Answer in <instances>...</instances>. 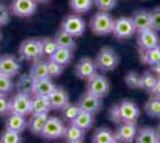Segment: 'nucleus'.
Masks as SVG:
<instances>
[{"instance_id":"26","label":"nucleus","mask_w":160,"mask_h":143,"mask_svg":"<svg viewBox=\"0 0 160 143\" xmlns=\"http://www.w3.org/2000/svg\"><path fill=\"white\" fill-rule=\"evenodd\" d=\"M71 123H73L74 125L79 126L80 129L85 130H90L92 128L94 123V115L90 113V112H86V111H80L78 113V116L74 118Z\"/></svg>"},{"instance_id":"4","label":"nucleus","mask_w":160,"mask_h":143,"mask_svg":"<svg viewBox=\"0 0 160 143\" xmlns=\"http://www.w3.org/2000/svg\"><path fill=\"white\" fill-rule=\"evenodd\" d=\"M20 59L25 61H37L43 57V49H42V41L37 38H29L20 43L19 45Z\"/></svg>"},{"instance_id":"45","label":"nucleus","mask_w":160,"mask_h":143,"mask_svg":"<svg viewBox=\"0 0 160 143\" xmlns=\"http://www.w3.org/2000/svg\"><path fill=\"white\" fill-rule=\"evenodd\" d=\"M152 72H153L158 78H160V61L158 62V63H155L154 66H152Z\"/></svg>"},{"instance_id":"9","label":"nucleus","mask_w":160,"mask_h":143,"mask_svg":"<svg viewBox=\"0 0 160 143\" xmlns=\"http://www.w3.org/2000/svg\"><path fill=\"white\" fill-rule=\"evenodd\" d=\"M135 27H134L132 19L127 17H121L118 19L113 21L112 34L118 40H128L133 37L135 34Z\"/></svg>"},{"instance_id":"48","label":"nucleus","mask_w":160,"mask_h":143,"mask_svg":"<svg viewBox=\"0 0 160 143\" xmlns=\"http://www.w3.org/2000/svg\"><path fill=\"white\" fill-rule=\"evenodd\" d=\"M158 132H159V136H160V125H159V130H158Z\"/></svg>"},{"instance_id":"36","label":"nucleus","mask_w":160,"mask_h":143,"mask_svg":"<svg viewBox=\"0 0 160 143\" xmlns=\"http://www.w3.org/2000/svg\"><path fill=\"white\" fill-rule=\"evenodd\" d=\"M42 41V49H43V56H47L48 59L55 53V50L58 49V44L55 40L53 38H43Z\"/></svg>"},{"instance_id":"16","label":"nucleus","mask_w":160,"mask_h":143,"mask_svg":"<svg viewBox=\"0 0 160 143\" xmlns=\"http://www.w3.org/2000/svg\"><path fill=\"white\" fill-rule=\"evenodd\" d=\"M52 110H63L69 104V97L65 88L55 87L53 92L48 95Z\"/></svg>"},{"instance_id":"32","label":"nucleus","mask_w":160,"mask_h":143,"mask_svg":"<svg viewBox=\"0 0 160 143\" xmlns=\"http://www.w3.org/2000/svg\"><path fill=\"white\" fill-rule=\"evenodd\" d=\"M145 111L152 118H160V97L153 95L145 105Z\"/></svg>"},{"instance_id":"14","label":"nucleus","mask_w":160,"mask_h":143,"mask_svg":"<svg viewBox=\"0 0 160 143\" xmlns=\"http://www.w3.org/2000/svg\"><path fill=\"white\" fill-rule=\"evenodd\" d=\"M102 98L99 97H96V95L91 94V93H85L78 102V106L80 107L81 111H86V112H90L92 115H96L102 109Z\"/></svg>"},{"instance_id":"19","label":"nucleus","mask_w":160,"mask_h":143,"mask_svg":"<svg viewBox=\"0 0 160 143\" xmlns=\"http://www.w3.org/2000/svg\"><path fill=\"white\" fill-rule=\"evenodd\" d=\"M134 141L138 143H158L160 142L159 132L151 126H145L138 130Z\"/></svg>"},{"instance_id":"25","label":"nucleus","mask_w":160,"mask_h":143,"mask_svg":"<svg viewBox=\"0 0 160 143\" xmlns=\"http://www.w3.org/2000/svg\"><path fill=\"white\" fill-rule=\"evenodd\" d=\"M29 75L32 78L33 80L37 79H43V78H50L49 73H48L47 61H43L42 59L37 60V61L32 62V66L30 68Z\"/></svg>"},{"instance_id":"46","label":"nucleus","mask_w":160,"mask_h":143,"mask_svg":"<svg viewBox=\"0 0 160 143\" xmlns=\"http://www.w3.org/2000/svg\"><path fill=\"white\" fill-rule=\"evenodd\" d=\"M35 1L38 4V2H47V1H49V0H35Z\"/></svg>"},{"instance_id":"31","label":"nucleus","mask_w":160,"mask_h":143,"mask_svg":"<svg viewBox=\"0 0 160 143\" xmlns=\"http://www.w3.org/2000/svg\"><path fill=\"white\" fill-rule=\"evenodd\" d=\"M17 91L20 93H25V94H32L33 89V79L29 74L22 75L18 81H17Z\"/></svg>"},{"instance_id":"27","label":"nucleus","mask_w":160,"mask_h":143,"mask_svg":"<svg viewBox=\"0 0 160 143\" xmlns=\"http://www.w3.org/2000/svg\"><path fill=\"white\" fill-rule=\"evenodd\" d=\"M54 40L58 44V48H66V49H71V50L75 49V40H74V37L71 36L69 34H67L66 31H63L62 29H60L55 34Z\"/></svg>"},{"instance_id":"47","label":"nucleus","mask_w":160,"mask_h":143,"mask_svg":"<svg viewBox=\"0 0 160 143\" xmlns=\"http://www.w3.org/2000/svg\"><path fill=\"white\" fill-rule=\"evenodd\" d=\"M1 38H2V35H1V31H0V41H1Z\"/></svg>"},{"instance_id":"24","label":"nucleus","mask_w":160,"mask_h":143,"mask_svg":"<svg viewBox=\"0 0 160 143\" xmlns=\"http://www.w3.org/2000/svg\"><path fill=\"white\" fill-rule=\"evenodd\" d=\"M93 143H116L117 140L115 137V132H112L108 128H98L92 135Z\"/></svg>"},{"instance_id":"8","label":"nucleus","mask_w":160,"mask_h":143,"mask_svg":"<svg viewBox=\"0 0 160 143\" xmlns=\"http://www.w3.org/2000/svg\"><path fill=\"white\" fill-rule=\"evenodd\" d=\"M61 29L75 38V37L82 36V34L85 32L86 23L77 13L71 14V16L66 17L63 21L61 23Z\"/></svg>"},{"instance_id":"7","label":"nucleus","mask_w":160,"mask_h":143,"mask_svg":"<svg viewBox=\"0 0 160 143\" xmlns=\"http://www.w3.org/2000/svg\"><path fill=\"white\" fill-rule=\"evenodd\" d=\"M63 132H65L63 122L58 117H48L40 136L46 140H58L63 137Z\"/></svg>"},{"instance_id":"1","label":"nucleus","mask_w":160,"mask_h":143,"mask_svg":"<svg viewBox=\"0 0 160 143\" xmlns=\"http://www.w3.org/2000/svg\"><path fill=\"white\" fill-rule=\"evenodd\" d=\"M140 117L139 106L129 99H124L116 104L110 110V119L113 123H132L136 122Z\"/></svg>"},{"instance_id":"6","label":"nucleus","mask_w":160,"mask_h":143,"mask_svg":"<svg viewBox=\"0 0 160 143\" xmlns=\"http://www.w3.org/2000/svg\"><path fill=\"white\" fill-rule=\"evenodd\" d=\"M31 104L32 98L30 97V94L18 92L10 99V112L25 117L31 116Z\"/></svg>"},{"instance_id":"23","label":"nucleus","mask_w":160,"mask_h":143,"mask_svg":"<svg viewBox=\"0 0 160 143\" xmlns=\"http://www.w3.org/2000/svg\"><path fill=\"white\" fill-rule=\"evenodd\" d=\"M48 113H41V115H31L29 122H28V126L30 131L33 135H41V131L44 128V124L48 119Z\"/></svg>"},{"instance_id":"29","label":"nucleus","mask_w":160,"mask_h":143,"mask_svg":"<svg viewBox=\"0 0 160 143\" xmlns=\"http://www.w3.org/2000/svg\"><path fill=\"white\" fill-rule=\"evenodd\" d=\"M141 51H142V55H141L142 62L149 64L151 67L160 61V44L151 49H147V50H141Z\"/></svg>"},{"instance_id":"5","label":"nucleus","mask_w":160,"mask_h":143,"mask_svg":"<svg viewBox=\"0 0 160 143\" xmlns=\"http://www.w3.org/2000/svg\"><path fill=\"white\" fill-rule=\"evenodd\" d=\"M86 92L91 94L104 98L110 92V82L104 75L94 74L92 78H90L86 82Z\"/></svg>"},{"instance_id":"41","label":"nucleus","mask_w":160,"mask_h":143,"mask_svg":"<svg viewBox=\"0 0 160 143\" xmlns=\"http://www.w3.org/2000/svg\"><path fill=\"white\" fill-rule=\"evenodd\" d=\"M151 13V27L155 31H160V7L154 8Z\"/></svg>"},{"instance_id":"33","label":"nucleus","mask_w":160,"mask_h":143,"mask_svg":"<svg viewBox=\"0 0 160 143\" xmlns=\"http://www.w3.org/2000/svg\"><path fill=\"white\" fill-rule=\"evenodd\" d=\"M157 80H158V76L154 74L152 70L145 72L140 78V89H145L147 92H151L153 89Z\"/></svg>"},{"instance_id":"17","label":"nucleus","mask_w":160,"mask_h":143,"mask_svg":"<svg viewBox=\"0 0 160 143\" xmlns=\"http://www.w3.org/2000/svg\"><path fill=\"white\" fill-rule=\"evenodd\" d=\"M130 19H132V23H133L136 32H141L143 30L151 29V13L146 10L135 11L132 14Z\"/></svg>"},{"instance_id":"11","label":"nucleus","mask_w":160,"mask_h":143,"mask_svg":"<svg viewBox=\"0 0 160 143\" xmlns=\"http://www.w3.org/2000/svg\"><path fill=\"white\" fill-rule=\"evenodd\" d=\"M37 2L35 0H13L11 4V12L17 17H30L36 12Z\"/></svg>"},{"instance_id":"12","label":"nucleus","mask_w":160,"mask_h":143,"mask_svg":"<svg viewBox=\"0 0 160 143\" xmlns=\"http://www.w3.org/2000/svg\"><path fill=\"white\" fill-rule=\"evenodd\" d=\"M94 74H97V67L94 60L90 57H81L75 64V75L81 80H88Z\"/></svg>"},{"instance_id":"20","label":"nucleus","mask_w":160,"mask_h":143,"mask_svg":"<svg viewBox=\"0 0 160 143\" xmlns=\"http://www.w3.org/2000/svg\"><path fill=\"white\" fill-rule=\"evenodd\" d=\"M55 85L53 81L50 80V78H43V79H37L33 80V95H43V97H48L55 89Z\"/></svg>"},{"instance_id":"2","label":"nucleus","mask_w":160,"mask_h":143,"mask_svg":"<svg viewBox=\"0 0 160 143\" xmlns=\"http://www.w3.org/2000/svg\"><path fill=\"white\" fill-rule=\"evenodd\" d=\"M94 63L97 69L102 72H110L113 70L120 63V56L110 47L102 48L94 59Z\"/></svg>"},{"instance_id":"42","label":"nucleus","mask_w":160,"mask_h":143,"mask_svg":"<svg viewBox=\"0 0 160 143\" xmlns=\"http://www.w3.org/2000/svg\"><path fill=\"white\" fill-rule=\"evenodd\" d=\"M10 113V100L7 95L0 94V117L6 116Z\"/></svg>"},{"instance_id":"13","label":"nucleus","mask_w":160,"mask_h":143,"mask_svg":"<svg viewBox=\"0 0 160 143\" xmlns=\"http://www.w3.org/2000/svg\"><path fill=\"white\" fill-rule=\"evenodd\" d=\"M138 44L141 50H147L160 44V37L158 31L151 29L143 30L141 32H138Z\"/></svg>"},{"instance_id":"37","label":"nucleus","mask_w":160,"mask_h":143,"mask_svg":"<svg viewBox=\"0 0 160 143\" xmlns=\"http://www.w3.org/2000/svg\"><path fill=\"white\" fill-rule=\"evenodd\" d=\"M47 67H48V73H49V76L50 78H58L62 74L63 72V66L58 63L56 61H54L52 59H48L47 60Z\"/></svg>"},{"instance_id":"44","label":"nucleus","mask_w":160,"mask_h":143,"mask_svg":"<svg viewBox=\"0 0 160 143\" xmlns=\"http://www.w3.org/2000/svg\"><path fill=\"white\" fill-rule=\"evenodd\" d=\"M152 95H155V97H160V78H158V80L154 85L153 89L149 92Z\"/></svg>"},{"instance_id":"28","label":"nucleus","mask_w":160,"mask_h":143,"mask_svg":"<svg viewBox=\"0 0 160 143\" xmlns=\"http://www.w3.org/2000/svg\"><path fill=\"white\" fill-rule=\"evenodd\" d=\"M73 50L71 49H66V48H58L49 59H52L54 61H56L58 63L62 64L63 67L68 66L71 62H72V59H73Z\"/></svg>"},{"instance_id":"22","label":"nucleus","mask_w":160,"mask_h":143,"mask_svg":"<svg viewBox=\"0 0 160 143\" xmlns=\"http://www.w3.org/2000/svg\"><path fill=\"white\" fill-rule=\"evenodd\" d=\"M52 110L50 102L48 97L43 95H33L32 104H31V115H41V113H49Z\"/></svg>"},{"instance_id":"35","label":"nucleus","mask_w":160,"mask_h":143,"mask_svg":"<svg viewBox=\"0 0 160 143\" xmlns=\"http://www.w3.org/2000/svg\"><path fill=\"white\" fill-rule=\"evenodd\" d=\"M14 88V83L10 76L0 74V94L8 95L12 93Z\"/></svg>"},{"instance_id":"10","label":"nucleus","mask_w":160,"mask_h":143,"mask_svg":"<svg viewBox=\"0 0 160 143\" xmlns=\"http://www.w3.org/2000/svg\"><path fill=\"white\" fill-rule=\"evenodd\" d=\"M138 125L136 122L132 123H121L118 128L115 131V137L117 140V142L122 143H130L134 142L135 136L138 134Z\"/></svg>"},{"instance_id":"3","label":"nucleus","mask_w":160,"mask_h":143,"mask_svg":"<svg viewBox=\"0 0 160 143\" xmlns=\"http://www.w3.org/2000/svg\"><path fill=\"white\" fill-rule=\"evenodd\" d=\"M90 27L92 32L98 36H107L112 34L113 18L107 11H99L92 17L90 21Z\"/></svg>"},{"instance_id":"15","label":"nucleus","mask_w":160,"mask_h":143,"mask_svg":"<svg viewBox=\"0 0 160 143\" xmlns=\"http://www.w3.org/2000/svg\"><path fill=\"white\" fill-rule=\"evenodd\" d=\"M19 70V61L13 55H4L0 57V74L12 78V76H16L18 74Z\"/></svg>"},{"instance_id":"43","label":"nucleus","mask_w":160,"mask_h":143,"mask_svg":"<svg viewBox=\"0 0 160 143\" xmlns=\"http://www.w3.org/2000/svg\"><path fill=\"white\" fill-rule=\"evenodd\" d=\"M8 21H10V11L5 5L0 4V26L6 25Z\"/></svg>"},{"instance_id":"21","label":"nucleus","mask_w":160,"mask_h":143,"mask_svg":"<svg viewBox=\"0 0 160 143\" xmlns=\"http://www.w3.org/2000/svg\"><path fill=\"white\" fill-rule=\"evenodd\" d=\"M85 130L80 129L79 126L74 125L73 123H69L67 126H65L63 138L69 143H81L84 142L85 138Z\"/></svg>"},{"instance_id":"18","label":"nucleus","mask_w":160,"mask_h":143,"mask_svg":"<svg viewBox=\"0 0 160 143\" xmlns=\"http://www.w3.org/2000/svg\"><path fill=\"white\" fill-rule=\"evenodd\" d=\"M5 125H6V129L13 130V131H17V132L20 134V132H23L24 130L27 129L28 119L25 116H22V115H18V113H12V112H10L6 118Z\"/></svg>"},{"instance_id":"34","label":"nucleus","mask_w":160,"mask_h":143,"mask_svg":"<svg viewBox=\"0 0 160 143\" xmlns=\"http://www.w3.org/2000/svg\"><path fill=\"white\" fill-rule=\"evenodd\" d=\"M23 141L20 134L17 131L5 129L0 134V142L1 143H20Z\"/></svg>"},{"instance_id":"39","label":"nucleus","mask_w":160,"mask_h":143,"mask_svg":"<svg viewBox=\"0 0 160 143\" xmlns=\"http://www.w3.org/2000/svg\"><path fill=\"white\" fill-rule=\"evenodd\" d=\"M80 111V107L78 106V104L77 105H71V104H68L65 109L62 110V112H63V118L68 121V122H72L75 117L78 116V113H79Z\"/></svg>"},{"instance_id":"40","label":"nucleus","mask_w":160,"mask_h":143,"mask_svg":"<svg viewBox=\"0 0 160 143\" xmlns=\"http://www.w3.org/2000/svg\"><path fill=\"white\" fill-rule=\"evenodd\" d=\"M93 1L98 10L107 11V12L113 10L116 7V4H117V0H93Z\"/></svg>"},{"instance_id":"30","label":"nucleus","mask_w":160,"mask_h":143,"mask_svg":"<svg viewBox=\"0 0 160 143\" xmlns=\"http://www.w3.org/2000/svg\"><path fill=\"white\" fill-rule=\"evenodd\" d=\"M93 0H69V6L74 13H86L93 6Z\"/></svg>"},{"instance_id":"38","label":"nucleus","mask_w":160,"mask_h":143,"mask_svg":"<svg viewBox=\"0 0 160 143\" xmlns=\"http://www.w3.org/2000/svg\"><path fill=\"white\" fill-rule=\"evenodd\" d=\"M140 78L141 75H139L136 72H129L126 78H124V81L129 88L138 89L140 88Z\"/></svg>"}]
</instances>
